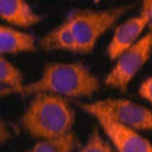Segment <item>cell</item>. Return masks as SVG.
<instances>
[{
    "label": "cell",
    "instance_id": "obj_5",
    "mask_svg": "<svg viewBox=\"0 0 152 152\" xmlns=\"http://www.w3.org/2000/svg\"><path fill=\"white\" fill-rule=\"evenodd\" d=\"M152 55V34L140 38L132 47H129L116 59V64L107 75L105 84L108 87L125 91L134 76L148 62Z\"/></svg>",
    "mask_w": 152,
    "mask_h": 152
},
{
    "label": "cell",
    "instance_id": "obj_3",
    "mask_svg": "<svg viewBox=\"0 0 152 152\" xmlns=\"http://www.w3.org/2000/svg\"><path fill=\"white\" fill-rule=\"evenodd\" d=\"M132 5H125L105 11H91V9H76L67 15V23L73 32L78 53H90L102 37L114 23L129 11Z\"/></svg>",
    "mask_w": 152,
    "mask_h": 152
},
{
    "label": "cell",
    "instance_id": "obj_7",
    "mask_svg": "<svg viewBox=\"0 0 152 152\" xmlns=\"http://www.w3.org/2000/svg\"><path fill=\"white\" fill-rule=\"evenodd\" d=\"M148 26V18L145 11L140 12V15L132 17L129 20L123 21L122 24L116 28L114 35L111 38V41L107 47V55L111 61H116L125 50H128L129 47H132L138 38H140L143 29Z\"/></svg>",
    "mask_w": 152,
    "mask_h": 152
},
{
    "label": "cell",
    "instance_id": "obj_4",
    "mask_svg": "<svg viewBox=\"0 0 152 152\" xmlns=\"http://www.w3.org/2000/svg\"><path fill=\"white\" fill-rule=\"evenodd\" d=\"M85 113H102L137 131H152V110L128 99H104L90 104H79Z\"/></svg>",
    "mask_w": 152,
    "mask_h": 152
},
{
    "label": "cell",
    "instance_id": "obj_6",
    "mask_svg": "<svg viewBox=\"0 0 152 152\" xmlns=\"http://www.w3.org/2000/svg\"><path fill=\"white\" fill-rule=\"evenodd\" d=\"M108 135L113 148L119 152H152V143L137 129L119 123L102 113H90Z\"/></svg>",
    "mask_w": 152,
    "mask_h": 152
},
{
    "label": "cell",
    "instance_id": "obj_1",
    "mask_svg": "<svg viewBox=\"0 0 152 152\" xmlns=\"http://www.w3.org/2000/svg\"><path fill=\"white\" fill-rule=\"evenodd\" d=\"M21 128L34 138H55L72 131L75 111L64 96L37 93L20 119Z\"/></svg>",
    "mask_w": 152,
    "mask_h": 152
},
{
    "label": "cell",
    "instance_id": "obj_11",
    "mask_svg": "<svg viewBox=\"0 0 152 152\" xmlns=\"http://www.w3.org/2000/svg\"><path fill=\"white\" fill-rule=\"evenodd\" d=\"M0 82H2V96L20 94L23 84V73L3 55L0 58Z\"/></svg>",
    "mask_w": 152,
    "mask_h": 152
},
{
    "label": "cell",
    "instance_id": "obj_14",
    "mask_svg": "<svg viewBox=\"0 0 152 152\" xmlns=\"http://www.w3.org/2000/svg\"><path fill=\"white\" fill-rule=\"evenodd\" d=\"M138 96L142 99L148 100V102L152 105V76L148 78L146 81L142 82V85L138 87Z\"/></svg>",
    "mask_w": 152,
    "mask_h": 152
},
{
    "label": "cell",
    "instance_id": "obj_9",
    "mask_svg": "<svg viewBox=\"0 0 152 152\" xmlns=\"http://www.w3.org/2000/svg\"><path fill=\"white\" fill-rule=\"evenodd\" d=\"M35 37L24 34L8 24L0 26V53L2 55H15L23 52H35Z\"/></svg>",
    "mask_w": 152,
    "mask_h": 152
},
{
    "label": "cell",
    "instance_id": "obj_16",
    "mask_svg": "<svg viewBox=\"0 0 152 152\" xmlns=\"http://www.w3.org/2000/svg\"><path fill=\"white\" fill-rule=\"evenodd\" d=\"M0 128H2V138H0V142H2V143H5L6 140H9L11 134H9V131H8V129H5V128H6L5 122H2V123H0Z\"/></svg>",
    "mask_w": 152,
    "mask_h": 152
},
{
    "label": "cell",
    "instance_id": "obj_2",
    "mask_svg": "<svg viewBox=\"0 0 152 152\" xmlns=\"http://www.w3.org/2000/svg\"><path fill=\"white\" fill-rule=\"evenodd\" d=\"M99 87L97 76L81 62H50L35 82L21 88L20 94L55 93L64 97H91Z\"/></svg>",
    "mask_w": 152,
    "mask_h": 152
},
{
    "label": "cell",
    "instance_id": "obj_15",
    "mask_svg": "<svg viewBox=\"0 0 152 152\" xmlns=\"http://www.w3.org/2000/svg\"><path fill=\"white\" fill-rule=\"evenodd\" d=\"M142 11H145L146 18H148V28L151 29V34H152V0H143Z\"/></svg>",
    "mask_w": 152,
    "mask_h": 152
},
{
    "label": "cell",
    "instance_id": "obj_8",
    "mask_svg": "<svg viewBox=\"0 0 152 152\" xmlns=\"http://www.w3.org/2000/svg\"><path fill=\"white\" fill-rule=\"evenodd\" d=\"M0 18L17 28H31L41 21L26 0H0Z\"/></svg>",
    "mask_w": 152,
    "mask_h": 152
},
{
    "label": "cell",
    "instance_id": "obj_13",
    "mask_svg": "<svg viewBox=\"0 0 152 152\" xmlns=\"http://www.w3.org/2000/svg\"><path fill=\"white\" fill-rule=\"evenodd\" d=\"M78 151H81V152H111V151H114V148H113V145L107 143L102 138V135H100L99 129L94 128L93 132L90 134V137H88L87 143L84 146H79Z\"/></svg>",
    "mask_w": 152,
    "mask_h": 152
},
{
    "label": "cell",
    "instance_id": "obj_12",
    "mask_svg": "<svg viewBox=\"0 0 152 152\" xmlns=\"http://www.w3.org/2000/svg\"><path fill=\"white\" fill-rule=\"evenodd\" d=\"M79 148L78 138L75 132H67L61 137L55 138H41L40 142H37L31 151L32 152H72Z\"/></svg>",
    "mask_w": 152,
    "mask_h": 152
},
{
    "label": "cell",
    "instance_id": "obj_10",
    "mask_svg": "<svg viewBox=\"0 0 152 152\" xmlns=\"http://www.w3.org/2000/svg\"><path fill=\"white\" fill-rule=\"evenodd\" d=\"M40 47L43 50H67V52L78 53L75 37L67 20H64L53 31L46 34L40 40Z\"/></svg>",
    "mask_w": 152,
    "mask_h": 152
}]
</instances>
